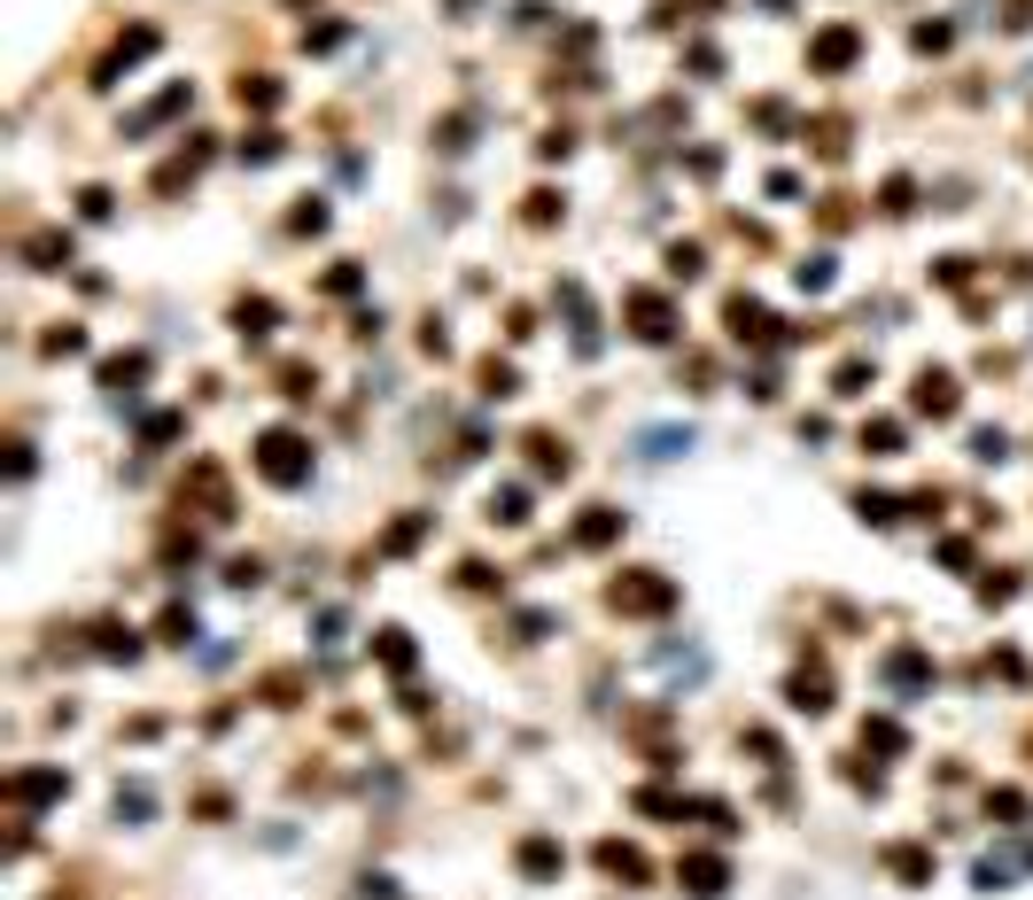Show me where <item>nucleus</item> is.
Listing matches in <instances>:
<instances>
[{"instance_id":"nucleus-1","label":"nucleus","mask_w":1033,"mask_h":900,"mask_svg":"<svg viewBox=\"0 0 1033 900\" xmlns=\"http://www.w3.org/2000/svg\"><path fill=\"white\" fill-rule=\"evenodd\" d=\"M256 474H265L273 489H303L311 482V442L296 427H265L256 435Z\"/></svg>"},{"instance_id":"nucleus-2","label":"nucleus","mask_w":1033,"mask_h":900,"mask_svg":"<svg viewBox=\"0 0 1033 900\" xmlns=\"http://www.w3.org/2000/svg\"><path fill=\"white\" fill-rule=\"evenodd\" d=\"M607 605L645 621V613H668V605H676V582H668V575H653V567H630V575H615V582H607Z\"/></svg>"},{"instance_id":"nucleus-3","label":"nucleus","mask_w":1033,"mask_h":900,"mask_svg":"<svg viewBox=\"0 0 1033 900\" xmlns=\"http://www.w3.org/2000/svg\"><path fill=\"white\" fill-rule=\"evenodd\" d=\"M622 311H630V334H638V342H676V303H668L661 288H630Z\"/></svg>"},{"instance_id":"nucleus-4","label":"nucleus","mask_w":1033,"mask_h":900,"mask_svg":"<svg viewBox=\"0 0 1033 900\" xmlns=\"http://www.w3.org/2000/svg\"><path fill=\"white\" fill-rule=\"evenodd\" d=\"M956 404H964L956 373H940V366L917 373V389H909V412H917V419H956Z\"/></svg>"},{"instance_id":"nucleus-5","label":"nucleus","mask_w":1033,"mask_h":900,"mask_svg":"<svg viewBox=\"0 0 1033 900\" xmlns=\"http://www.w3.org/2000/svg\"><path fill=\"white\" fill-rule=\"evenodd\" d=\"M203 505V520H233V497H226V474H218V459H195L187 466V489H180V505Z\"/></svg>"},{"instance_id":"nucleus-6","label":"nucleus","mask_w":1033,"mask_h":900,"mask_svg":"<svg viewBox=\"0 0 1033 900\" xmlns=\"http://www.w3.org/2000/svg\"><path fill=\"white\" fill-rule=\"evenodd\" d=\"M676 885L692 892V900H723V885H731V862H723V854H684V862H676Z\"/></svg>"},{"instance_id":"nucleus-7","label":"nucleus","mask_w":1033,"mask_h":900,"mask_svg":"<svg viewBox=\"0 0 1033 900\" xmlns=\"http://www.w3.org/2000/svg\"><path fill=\"white\" fill-rule=\"evenodd\" d=\"M513 862H521V877H529V885H560V869H567V846L537 831V839H521V854H513Z\"/></svg>"},{"instance_id":"nucleus-8","label":"nucleus","mask_w":1033,"mask_h":900,"mask_svg":"<svg viewBox=\"0 0 1033 900\" xmlns=\"http://www.w3.org/2000/svg\"><path fill=\"white\" fill-rule=\"evenodd\" d=\"M854 55H863V32H854V24H831V32L808 39V62H816V70H847Z\"/></svg>"},{"instance_id":"nucleus-9","label":"nucleus","mask_w":1033,"mask_h":900,"mask_svg":"<svg viewBox=\"0 0 1033 900\" xmlns=\"http://www.w3.org/2000/svg\"><path fill=\"white\" fill-rule=\"evenodd\" d=\"M62 792H70L62 769H24V776H9V807H47V799H62Z\"/></svg>"},{"instance_id":"nucleus-10","label":"nucleus","mask_w":1033,"mask_h":900,"mask_svg":"<svg viewBox=\"0 0 1033 900\" xmlns=\"http://www.w3.org/2000/svg\"><path fill=\"white\" fill-rule=\"evenodd\" d=\"M598 869L622 877V885H653V862H645L630 839H598Z\"/></svg>"},{"instance_id":"nucleus-11","label":"nucleus","mask_w":1033,"mask_h":900,"mask_svg":"<svg viewBox=\"0 0 1033 900\" xmlns=\"http://www.w3.org/2000/svg\"><path fill=\"white\" fill-rule=\"evenodd\" d=\"M785 706H793V714H824V706H831V676H824V668H801V676L785 683Z\"/></svg>"},{"instance_id":"nucleus-12","label":"nucleus","mask_w":1033,"mask_h":900,"mask_svg":"<svg viewBox=\"0 0 1033 900\" xmlns=\"http://www.w3.org/2000/svg\"><path fill=\"white\" fill-rule=\"evenodd\" d=\"M879 862H886V869H894L902 885H932V846H909V839H894V846H886Z\"/></svg>"},{"instance_id":"nucleus-13","label":"nucleus","mask_w":1033,"mask_h":900,"mask_svg":"<svg viewBox=\"0 0 1033 900\" xmlns=\"http://www.w3.org/2000/svg\"><path fill=\"white\" fill-rule=\"evenodd\" d=\"M521 450H529V466H537V474H544V482H552V474H560V482H567V466H575V459H567V442H560V435H552V427H537V435H529V442H521Z\"/></svg>"},{"instance_id":"nucleus-14","label":"nucleus","mask_w":1033,"mask_h":900,"mask_svg":"<svg viewBox=\"0 0 1033 900\" xmlns=\"http://www.w3.org/2000/svg\"><path fill=\"white\" fill-rule=\"evenodd\" d=\"M615 535H622V512H615V505H590V512L575 520V544H583V552H607Z\"/></svg>"},{"instance_id":"nucleus-15","label":"nucleus","mask_w":1033,"mask_h":900,"mask_svg":"<svg viewBox=\"0 0 1033 900\" xmlns=\"http://www.w3.org/2000/svg\"><path fill=\"white\" fill-rule=\"evenodd\" d=\"M140 55H156V32H148V24H140V32H125V39L110 47V62H102V78H94V85H117V70H133Z\"/></svg>"},{"instance_id":"nucleus-16","label":"nucleus","mask_w":1033,"mask_h":900,"mask_svg":"<svg viewBox=\"0 0 1033 900\" xmlns=\"http://www.w3.org/2000/svg\"><path fill=\"white\" fill-rule=\"evenodd\" d=\"M723 319H731V342H769V311H761L754 296H731Z\"/></svg>"},{"instance_id":"nucleus-17","label":"nucleus","mask_w":1033,"mask_h":900,"mask_svg":"<svg viewBox=\"0 0 1033 900\" xmlns=\"http://www.w3.org/2000/svg\"><path fill=\"white\" fill-rule=\"evenodd\" d=\"M273 326H280V311H273L265 296H241V303H233V334H241V342H265Z\"/></svg>"},{"instance_id":"nucleus-18","label":"nucleus","mask_w":1033,"mask_h":900,"mask_svg":"<svg viewBox=\"0 0 1033 900\" xmlns=\"http://www.w3.org/2000/svg\"><path fill=\"white\" fill-rule=\"evenodd\" d=\"M133 381H148V357H140V349L102 357V389H110V396H133Z\"/></svg>"},{"instance_id":"nucleus-19","label":"nucleus","mask_w":1033,"mask_h":900,"mask_svg":"<svg viewBox=\"0 0 1033 900\" xmlns=\"http://www.w3.org/2000/svg\"><path fill=\"white\" fill-rule=\"evenodd\" d=\"M24 256H32V273H62V264H70V233H55V226H47V233H32V241H24Z\"/></svg>"},{"instance_id":"nucleus-20","label":"nucleus","mask_w":1033,"mask_h":900,"mask_svg":"<svg viewBox=\"0 0 1033 900\" xmlns=\"http://www.w3.org/2000/svg\"><path fill=\"white\" fill-rule=\"evenodd\" d=\"M187 102H195V85H163V94H156V102H148V109H140L125 132H148V125H163V117H180Z\"/></svg>"},{"instance_id":"nucleus-21","label":"nucleus","mask_w":1033,"mask_h":900,"mask_svg":"<svg viewBox=\"0 0 1033 900\" xmlns=\"http://www.w3.org/2000/svg\"><path fill=\"white\" fill-rule=\"evenodd\" d=\"M94 653H102V660H133V653H140V637H133L125 621H94Z\"/></svg>"},{"instance_id":"nucleus-22","label":"nucleus","mask_w":1033,"mask_h":900,"mask_svg":"<svg viewBox=\"0 0 1033 900\" xmlns=\"http://www.w3.org/2000/svg\"><path fill=\"white\" fill-rule=\"evenodd\" d=\"M374 660H381L389 676H404V668H412L420 653H412V637H404V628H381V637H374Z\"/></svg>"},{"instance_id":"nucleus-23","label":"nucleus","mask_w":1033,"mask_h":900,"mask_svg":"<svg viewBox=\"0 0 1033 900\" xmlns=\"http://www.w3.org/2000/svg\"><path fill=\"white\" fill-rule=\"evenodd\" d=\"M203 155H210V148H187V155H171V163L156 171V195H180V187H187V178L203 171Z\"/></svg>"},{"instance_id":"nucleus-24","label":"nucleus","mask_w":1033,"mask_h":900,"mask_svg":"<svg viewBox=\"0 0 1033 900\" xmlns=\"http://www.w3.org/2000/svg\"><path fill=\"white\" fill-rule=\"evenodd\" d=\"M420 535H427V512H404V520L381 535V552H389V559H404V552H420Z\"/></svg>"},{"instance_id":"nucleus-25","label":"nucleus","mask_w":1033,"mask_h":900,"mask_svg":"<svg viewBox=\"0 0 1033 900\" xmlns=\"http://www.w3.org/2000/svg\"><path fill=\"white\" fill-rule=\"evenodd\" d=\"M863 450L871 459H902V419H863Z\"/></svg>"},{"instance_id":"nucleus-26","label":"nucleus","mask_w":1033,"mask_h":900,"mask_svg":"<svg viewBox=\"0 0 1033 900\" xmlns=\"http://www.w3.org/2000/svg\"><path fill=\"white\" fill-rule=\"evenodd\" d=\"M886 676H894V683H902V691H917V683H925V676H932V660H925V653H917V645H902V653H894V660H886Z\"/></svg>"},{"instance_id":"nucleus-27","label":"nucleus","mask_w":1033,"mask_h":900,"mask_svg":"<svg viewBox=\"0 0 1033 900\" xmlns=\"http://www.w3.org/2000/svg\"><path fill=\"white\" fill-rule=\"evenodd\" d=\"M490 520H497V528H521V520H529V489H521V482L497 489V497H490Z\"/></svg>"},{"instance_id":"nucleus-28","label":"nucleus","mask_w":1033,"mask_h":900,"mask_svg":"<svg viewBox=\"0 0 1033 900\" xmlns=\"http://www.w3.org/2000/svg\"><path fill=\"white\" fill-rule=\"evenodd\" d=\"M156 637H163V645H195V613H187V605H163V613H156Z\"/></svg>"},{"instance_id":"nucleus-29","label":"nucleus","mask_w":1033,"mask_h":900,"mask_svg":"<svg viewBox=\"0 0 1033 900\" xmlns=\"http://www.w3.org/2000/svg\"><path fill=\"white\" fill-rule=\"evenodd\" d=\"M854 512H863L871 528H894V520H902V497H886V489H863V497H854Z\"/></svg>"},{"instance_id":"nucleus-30","label":"nucleus","mask_w":1033,"mask_h":900,"mask_svg":"<svg viewBox=\"0 0 1033 900\" xmlns=\"http://www.w3.org/2000/svg\"><path fill=\"white\" fill-rule=\"evenodd\" d=\"M180 435H187V419H180V412H156V419H140V442H148V450L180 442Z\"/></svg>"},{"instance_id":"nucleus-31","label":"nucleus","mask_w":1033,"mask_h":900,"mask_svg":"<svg viewBox=\"0 0 1033 900\" xmlns=\"http://www.w3.org/2000/svg\"><path fill=\"white\" fill-rule=\"evenodd\" d=\"M233 94H241V109H280V78H241Z\"/></svg>"},{"instance_id":"nucleus-32","label":"nucleus","mask_w":1033,"mask_h":900,"mask_svg":"<svg viewBox=\"0 0 1033 900\" xmlns=\"http://www.w3.org/2000/svg\"><path fill=\"white\" fill-rule=\"evenodd\" d=\"M863 746H871V753H902L909 738H902V723H886V714H871V723H863Z\"/></svg>"},{"instance_id":"nucleus-33","label":"nucleus","mask_w":1033,"mask_h":900,"mask_svg":"<svg viewBox=\"0 0 1033 900\" xmlns=\"http://www.w3.org/2000/svg\"><path fill=\"white\" fill-rule=\"evenodd\" d=\"M972 459H979V466H1002V459H1010V435H1002V427H979V435H972Z\"/></svg>"},{"instance_id":"nucleus-34","label":"nucleus","mask_w":1033,"mask_h":900,"mask_svg":"<svg viewBox=\"0 0 1033 900\" xmlns=\"http://www.w3.org/2000/svg\"><path fill=\"white\" fill-rule=\"evenodd\" d=\"M513 389H521V373H513V366H497V357H482V396L497 404V396H513Z\"/></svg>"},{"instance_id":"nucleus-35","label":"nucleus","mask_w":1033,"mask_h":900,"mask_svg":"<svg viewBox=\"0 0 1033 900\" xmlns=\"http://www.w3.org/2000/svg\"><path fill=\"white\" fill-rule=\"evenodd\" d=\"M700 264H708L700 241H676V249H668V280H700Z\"/></svg>"},{"instance_id":"nucleus-36","label":"nucleus","mask_w":1033,"mask_h":900,"mask_svg":"<svg viewBox=\"0 0 1033 900\" xmlns=\"http://www.w3.org/2000/svg\"><path fill=\"white\" fill-rule=\"evenodd\" d=\"M311 389H319L311 366H280V396H288V404H311Z\"/></svg>"},{"instance_id":"nucleus-37","label":"nucleus","mask_w":1033,"mask_h":900,"mask_svg":"<svg viewBox=\"0 0 1033 900\" xmlns=\"http://www.w3.org/2000/svg\"><path fill=\"white\" fill-rule=\"evenodd\" d=\"M273 155H280V132H273V125H256V132L241 140V163H273Z\"/></svg>"},{"instance_id":"nucleus-38","label":"nucleus","mask_w":1033,"mask_h":900,"mask_svg":"<svg viewBox=\"0 0 1033 900\" xmlns=\"http://www.w3.org/2000/svg\"><path fill=\"white\" fill-rule=\"evenodd\" d=\"M987 816H1002V823H1025V792H1018V784L987 792Z\"/></svg>"},{"instance_id":"nucleus-39","label":"nucleus","mask_w":1033,"mask_h":900,"mask_svg":"<svg viewBox=\"0 0 1033 900\" xmlns=\"http://www.w3.org/2000/svg\"><path fill=\"white\" fill-rule=\"evenodd\" d=\"M288 233H326V203H319V195L296 203V210H288Z\"/></svg>"},{"instance_id":"nucleus-40","label":"nucleus","mask_w":1033,"mask_h":900,"mask_svg":"<svg viewBox=\"0 0 1033 900\" xmlns=\"http://www.w3.org/2000/svg\"><path fill=\"white\" fill-rule=\"evenodd\" d=\"M296 691H303V676H296V668L265 676V706H296Z\"/></svg>"},{"instance_id":"nucleus-41","label":"nucleus","mask_w":1033,"mask_h":900,"mask_svg":"<svg viewBox=\"0 0 1033 900\" xmlns=\"http://www.w3.org/2000/svg\"><path fill=\"white\" fill-rule=\"evenodd\" d=\"M793 280H801L808 296H824V288H831V256H808V264H793Z\"/></svg>"},{"instance_id":"nucleus-42","label":"nucleus","mask_w":1033,"mask_h":900,"mask_svg":"<svg viewBox=\"0 0 1033 900\" xmlns=\"http://www.w3.org/2000/svg\"><path fill=\"white\" fill-rule=\"evenodd\" d=\"M39 349H47V357H78V349H85V326H55Z\"/></svg>"},{"instance_id":"nucleus-43","label":"nucleus","mask_w":1033,"mask_h":900,"mask_svg":"<svg viewBox=\"0 0 1033 900\" xmlns=\"http://www.w3.org/2000/svg\"><path fill=\"white\" fill-rule=\"evenodd\" d=\"M684 442H692V435H676V427H653V435H645V459H676Z\"/></svg>"},{"instance_id":"nucleus-44","label":"nucleus","mask_w":1033,"mask_h":900,"mask_svg":"<svg viewBox=\"0 0 1033 900\" xmlns=\"http://www.w3.org/2000/svg\"><path fill=\"white\" fill-rule=\"evenodd\" d=\"M863 381H871V357H847L839 366V396H863Z\"/></svg>"},{"instance_id":"nucleus-45","label":"nucleus","mask_w":1033,"mask_h":900,"mask_svg":"<svg viewBox=\"0 0 1033 900\" xmlns=\"http://www.w3.org/2000/svg\"><path fill=\"white\" fill-rule=\"evenodd\" d=\"M358 280H366L358 264H334V273H326V296H358Z\"/></svg>"},{"instance_id":"nucleus-46","label":"nucleus","mask_w":1033,"mask_h":900,"mask_svg":"<svg viewBox=\"0 0 1033 900\" xmlns=\"http://www.w3.org/2000/svg\"><path fill=\"white\" fill-rule=\"evenodd\" d=\"M552 218H560V195L537 187V195H529V226H552Z\"/></svg>"},{"instance_id":"nucleus-47","label":"nucleus","mask_w":1033,"mask_h":900,"mask_svg":"<svg viewBox=\"0 0 1033 900\" xmlns=\"http://www.w3.org/2000/svg\"><path fill=\"white\" fill-rule=\"evenodd\" d=\"M110 203H117L110 187H85V195H78V210H85V218H110Z\"/></svg>"},{"instance_id":"nucleus-48","label":"nucleus","mask_w":1033,"mask_h":900,"mask_svg":"<svg viewBox=\"0 0 1033 900\" xmlns=\"http://www.w3.org/2000/svg\"><path fill=\"white\" fill-rule=\"evenodd\" d=\"M949 39H956L949 24H917V47H925V55H940V47H949Z\"/></svg>"},{"instance_id":"nucleus-49","label":"nucleus","mask_w":1033,"mask_h":900,"mask_svg":"<svg viewBox=\"0 0 1033 900\" xmlns=\"http://www.w3.org/2000/svg\"><path fill=\"white\" fill-rule=\"evenodd\" d=\"M979 598H987V605H1010V598H1018V575H1002V582H979Z\"/></svg>"},{"instance_id":"nucleus-50","label":"nucleus","mask_w":1033,"mask_h":900,"mask_svg":"<svg viewBox=\"0 0 1033 900\" xmlns=\"http://www.w3.org/2000/svg\"><path fill=\"white\" fill-rule=\"evenodd\" d=\"M700 9H715V0H700Z\"/></svg>"}]
</instances>
